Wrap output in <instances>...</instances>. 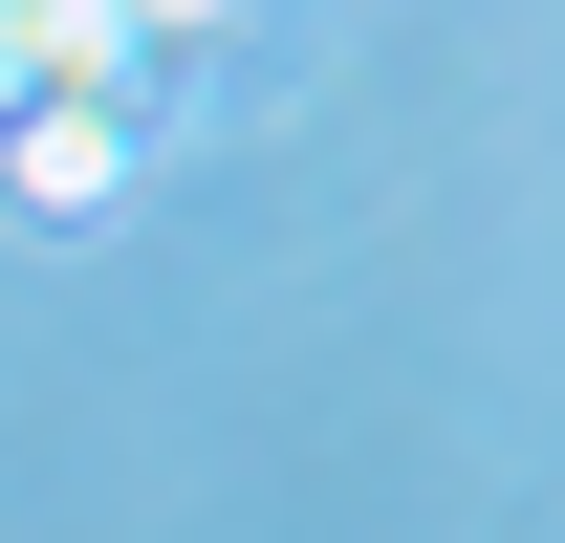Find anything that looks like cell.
<instances>
[{"label": "cell", "mask_w": 565, "mask_h": 543, "mask_svg": "<svg viewBox=\"0 0 565 543\" xmlns=\"http://www.w3.org/2000/svg\"><path fill=\"white\" fill-rule=\"evenodd\" d=\"M22 87L44 109H174V44H152V0H22Z\"/></svg>", "instance_id": "cell-1"}, {"label": "cell", "mask_w": 565, "mask_h": 543, "mask_svg": "<svg viewBox=\"0 0 565 543\" xmlns=\"http://www.w3.org/2000/svg\"><path fill=\"white\" fill-rule=\"evenodd\" d=\"M131 109H22V217H109V196H131Z\"/></svg>", "instance_id": "cell-2"}, {"label": "cell", "mask_w": 565, "mask_h": 543, "mask_svg": "<svg viewBox=\"0 0 565 543\" xmlns=\"http://www.w3.org/2000/svg\"><path fill=\"white\" fill-rule=\"evenodd\" d=\"M22 109H44V87H22V0H0V131H22Z\"/></svg>", "instance_id": "cell-3"}]
</instances>
